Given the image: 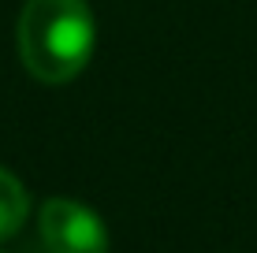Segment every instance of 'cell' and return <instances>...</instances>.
I'll list each match as a JSON object with an SVG mask.
<instances>
[{"mask_svg": "<svg viewBox=\"0 0 257 253\" xmlns=\"http://www.w3.org/2000/svg\"><path fill=\"white\" fill-rule=\"evenodd\" d=\"M19 60L38 82H71L93 52V12L86 0H26L19 12Z\"/></svg>", "mask_w": 257, "mask_h": 253, "instance_id": "cell-1", "label": "cell"}, {"mask_svg": "<svg viewBox=\"0 0 257 253\" xmlns=\"http://www.w3.org/2000/svg\"><path fill=\"white\" fill-rule=\"evenodd\" d=\"M38 231L49 253H108V231L101 216L71 197H52L41 205Z\"/></svg>", "mask_w": 257, "mask_h": 253, "instance_id": "cell-2", "label": "cell"}, {"mask_svg": "<svg viewBox=\"0 0 257 253\" xmlns=\"http://www.w3.org/2000/svg\"><path fill=\"white\" fill-rule=\"evenodd\" d=\"M26 212H30V194L12 171L0 168V242L12 238L15 231L26 223Z\"/></svg>", "mask_w": 257, "mask_h": 253, "instance_id": "cell-3", "label": "cell"}]
</instances>
